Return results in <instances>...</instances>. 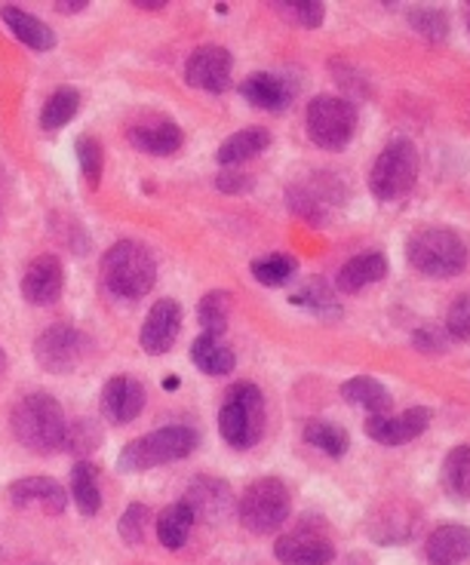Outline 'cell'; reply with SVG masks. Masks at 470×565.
<instances>
[{
	"label": "cell",
	"instance_id": "obj_1",
	"mask_svg": "<svg viewBox=\"0 0 470 565\" xmlns=\"http://www.w3.org/2000/svg\"><path fill=\"white\" fill-rule=\"evenodd\" d=\"M10 430L19 446H25L34 455H53L65 449L68 437V418L65 409L53 394H29L22 396L10 415Z\"/></svg>",
	"mask_w": 470,
	"mask_h": 565
},
{
	"label": "cell",
	"instance_id": "obj_2",
	"mask_svg": "<svg viewBox=\"0 0 470 565\" xmlns=\"http://www.w3.org/2000/svg\"><path fill=\"white\" fill-rule=\"evenodd\" d=\"M406 258L421 277L452 280L468 268L470 246L456 227L428 225L418 227L413 237L406 241Z\"/></svg>",
	"mask_w": 470,
	"mask_h": 565
},
{
	"label": "cell",
	"instance_id": "obj_3",
	"mask_svg": "<svg viewBox=\"0 0 470 565\" xmlns=\"http://www.w3.org/2000/svg\"><path fill=\"white\" fill-rule=\"evenodd\" d=\"M102 282L115 298H145L157 282L154 253L139 241H117L102 255Z\"/></svg>",
	"mask_w": 470,
	"mask_h": 565
},
{
	"label": "cell",
	"instance_id": "obj_4",
	"mask_svg": "<svg viewBox=\"0 0 470 565\" xmlns=\"http://www.w3.org/2000/svg\"><path fill=\"white\" fill-rule=\"evenodd\" d=\"M197 430L188 427V424H167V427H157L145 437L129 439L127 446L117 455V470L120 473H145V470H154L160 465H172V461H182L188 455L197 449Z\"/></svg>",
	"mask_w": 470,
	"mask_h": 565
},
{
	"label": "cell",
	"instance_id": "obj_5",
	"mask_svg": "<svg viewBox=\"0 0 470 565\" xmlns=\"http://www.w3.org/2000/svg\"><path fill=\"white\" fill-rule=\"evenodd\" d=\"M218 434L237 452H249L265 434V396L258 384H231L218 406Z\"/></svg>",
	"mask_w": 470,
	"mask_h": 565
},
{
	"label": "cell",
	"instance_id": "obj_6",
	"mask_svg": "<svg viewBox=\"0 0 470 565\" xmlns=\"http://www.w3.org/2000/svg\"><path fill=\"white\" fill-rule=\"evenodd\" d=\"M292 513V494L280 477H258L246 486L237 501L241 525L253 535H274L280 532Z\"/></svg>",
	"mask_w": 470,
	"mask_h": 565
},
{
	"label": "cell",
	"instance_id": "obj_7",
	"mask_svg": "<svg viewBox=\"0 0 470 565\" xmlns=\"http://www.w3.org/2000/svg\"><path fill=\"white\" fill-rule=\"evenodd\" d=\"M418 170H421V157L415 141L391 139L372 163L370 191L382 203H397L415 188Z\"/></svg>",
	"mask_w": 470,
	"mask_h": 565
},
{
	"label": "cell",
	"instance_id": "obj_8",
	"mask_svg": "<svg viewBox=\"0 0 470 565\" xmlns=\"http://www.w3.org/2000/svg\"><path fill=\"white\" fill-rule=\"evenodd\" d=\"M305 127L317 148L342 151L356 136L360 114H356L354 102L344 96H313L305 111Z\"/></svg>",
	"mask_w": 470,
	"mask_h": 565
},
{
	"label": "cell",
	"instance_id": "obj_9",
	"mask_svg": "<svg viewBox=\"0 0 470 565\" xmlns=\"http://www.w3.org/2000/svg\"><path fill=\"white\" fill-rule=\"evenodd\" d=\"M93 353V339L84 329L68 323L46 326L41 335L34 339V360L43 372L53 375H72L84 366Z\"/></svg>",
	"mask_w": 470,
	"mask_h": 565
},
{
	"label": "cell",
	"instance_id": "obj_10",
	"mask_svg": "<svg viewBox=\"0 0 470 565\" xmlns=\"http://www.w3.org/2000/svg\"><path fill=\"white\" fill-rule=\"evenodd\" d=\"M231 77H234V56L218 43H203L188 56L185 81L194 89L218 96V93L231 89Z\"/></svg>",
	"mask_w": 470,
	"mask_h": 565
},
{
	"label": "cell",
	"instance_id": "obj_11",
	"mask_svg": "<svg viewBox=\"0 0 470 565\" xmlns=\"http://www.w3.org/2000/svg\"><path fill=\"white\" fill-rule=\"evenodd\" d=\"M182 501L191 508L194 520L206 525L228 520L231 513H234V508H237L228 482L218 480V477H206V473H200V477H194V480L188 482Z\"/></svg>",
	"mask_w": 470,
	"mask_h": 565
},
{
	"label": "cell",
	"instance_id": "obj_12",
	"mask_svg": "<svg viewBox=\"0 0 470 565\" xmlns=\"http://www.w3.org/2000/svg\"><path fill=\"white\" fill-rule=\"evenodd\" d=\"M65 289V265L56 253H43L31 258L22 274V298L34 308H50L62 298Z\"/></svg>",
	"mask_w": 470,
	"mask_h": 565
},
{
	"label": "cell",
	"instance_id": "obj_13",
	"mask_svg": "<svg viewBox=\"0 0 470 565\" xmlns=\"http://www.w3.org/2000/svg\"><path fill=\"white\" fill-rule=\"evenodd\" d=\"M182 305L175 298H160L154 308L148 311L139 332V344L148 356H163L182 335Z\"/></svg>",
	"mask_w": 470,
	"mask_h": 565
},
{
	"label": "cell",
	"instance_id": "obj_14",
	"mask_svg": "<svg viewBox=\"0 0 470 565\" xmlns=\"http://www.w3.org/2000/svg\"><path fill=\"white\" fill-rule=\"evenodd\" d=\"M430 418L434 412L428 406H413L399 415H370L363 427H366V437L382 446H406L428 430Z\"/></svg>",
	"mask_w": 470,
	"mask_h": 565
},
{
	"label": "cell",
	"instance_id": "obj_15",
	"mask_svg": "<svg viewBox=\"0 0 470 565\" xmlns=\"http://www.w3.org/2000/svg\"><path fill=\"white\" fill-rule=\"evenodd\" d=\"M274 556L284 565H329L335 559V547L327 535H320L311 525H301L289 535L277 537Z\"/></svg>",
	"mask_w": 470,
	"mask_h": 565
},
{
	"label": "cell",
	"instance_id": "obj_16",
	"mask_svg": "<svg viewBox=\"0 0 470 565\" xmlns=\"http://www.w3.org/2000/svg\"><path fill=\"white\" fill-rule=\"evenodd\" d=\"M296 89H299V86L292 84L289 77H284V74L253 71V74L243 77L241 96L249 102L253 108H258V111L280 114L289 108V102L296 99Z\"/></svg>",
	"mask_w": 470,
	"mask_h": 565
},
{
	"label": "cell",
	"instance_id": "obj_17",
	"mask_svg": "<svg viewBox=\"0 0 470 565\" xmlns=\"http://www.w3.org/2000/svg\"><path fill=\"white\" fill-rule=\"evenodd\" d=\"M129 145L136 151L151 157H172L175 151H182L185 145V132L182 127L170 120V117H148V120H139L129 127Z\"/></svg>",
	"mask_w": 470,
	"mask_h": 565
},
{
	"label": "cell",
	"instance_id": "obj_18",
	"mask_svg": "<svg viewBox=\"0 0 470 565\" xmlns=\"http://www.w3.org/2000/svg\"><path fill=\"white\" fill-rule=\"evenodd\" d=\"M13 508H41L50 516H62L68 508V492L50 477H22L10 486Z\"/></svg>",
	"mask_w": 470,
	"mask_h": 565
},
{
	"label": "cell",
	"instance_id": "obj_19",
	"mask_svg": "<svg viewBox=\"0 0 470 565\" xmlns=\"http://www.w3.org/2000/svg\"><path fill=\"white\" fill-rule=\"evenodd\" d=\"M145 387L129 375H115L102 387V409L115 424L136 422L145 409Z\"/></svg>",
	"mask_w": 470,
	"mask_h": 565
},
{
	"label": "cell",
	"instance_id": "obj_20",
	"mask_svg": "<svg viewBox=\"0 0 470 565\" xmlns=\"http://www.w3.org/2000/svg\"><path fill=\"white\" fill-rule=\"evenodd\" d=\"M430 565H461L470 559V525H440L425 541Z\"/></svg>",
	"mask_w": 470,
	"mask_h": 565
},
{
	"label": "cell",
	"instance_id": "obj_21",
	"mask_svg": "<svg viewBox=\"0 0 470 565\" xmlns=\"http://www.w3.org/2000/svg\"><path fill=\"white\" fill-rule=\"evenodd\" d=\"M0 19H3V25L13 31L15 41H22L29 50L34 53H50V50H56V31L50 29L43 19H38L29 10H22V7H0Z\"/></svg>",
	"mask_w": 470,
	"mask_h": 565
},
{
	"label": "cell",
	"instance_id": "obj_22",
	"mask_svg": "<svg viewBox=\"0 0 470 565\" xmlns=\"http://www.w3.org/2000/svg\"><path fill=\"white\" fill-rule=\"evenodd\" d=\"M387 277V255L372 249V253H360L354 258H348L339 268V289L344 296H354L366 286H375Z\"/></svg>",
	"mask_w": 470,
	"mask_h": 565
},
{
	"label": "cell",
	"instance_id": "obj_23",
	"mask_svg": "<svg viewBox=\"0 0 470 565\" xmlns=\"http://www.w3.org/2000/svg\"><path fill=\"white\" fill-rule=\"evenodd\" d=\"M268 148H271V132H268V129L246 127L218 145L215 160H218L222 167H241V163H249V160H256L258 154H265Z\"/></svg>",
	"mask_w": 470,
	"mask_h": 565
},
{
	"label": "cell",
	"instance_id": "obj_24",
	"mask_svg": "<svg viewBox=\"0 0 470 565\" xmlns=\"http://www.w3.org/2000/svg\"><path fill=\"white\" fill-rule=\"evenodd\" d=\"M191 363L210 375V379H222V375H231L234 366H237V356L228 348V341L222 335H200L191 344Z\"/></svg>",
	"mask_w": 470,
	"mask_h": 565
},
{
	"label": "cell",
	"instance_id": "obj_25",
	"mask_svg": "<svg viewBox=\"0 0 470 565\" xmlns=\"http://www.w3.org/2000/svg\"><path fill=\"white\" fill-rule=\"evenodd\" d=\"M342 396L351 406H360V409H366L370 415H391V406H394L391 391L378 379H372V375L348 379L342 384Z\"/></svg>",
	"mask_w": 470,
	"mask_h": 565
},
{
	"label": "cell",
	"instance_id": "obj_26",
	"mask_svg": "<svg viewBox=\"0 0 470 565\" xmlns=\"http://www.w3.org/2000/svg\"><path fill=\"white\" fill-rule=\"evenodd\" d=\"M194 513L188 508L185 501H175L170 508H163V513L157 516V541L167 547V551H182L185 547L188 535L194 529Z\"/></svg>",
	"mask_w": 470,
	"mask_h": 565
},
{
	"label": "cell",
	"instance_id": "obj_27",
	"mask_svg": "<svg viewBox=\"0 0 470 565\" xmlns=\"http://www.w3.org/2000/svg\"><path fill=\"white\" fill-rule=\"evenodd\" d=\"M440 482L452 501H458V504H468L470 501V446H456L452 452L442 458Z\"/></svg>",
	"mask_w": 470,
	"mask_h": 565
},
{
	"label": "cell",
	"instance_id": "obj_28",
	"mask_svg": "<svg viewBox=\"0 0 470 565\" xmlns=\"http://www.w3.org/2000/svg\"><path fill=\"white\" fill-rule=\"evenodd\" d=\"M72 498L84 516H96L102 510L99 467L93 461H77L72 470Z\"/></svg>",
	"mask_w": 470,
	"mask_h": 565
},
{
	"label": "cell",
	"instance_id": "obj_29",
	"mask_svg": "<svg viewBox=\"0 0 470 565\" xmlns=\"http://www.w3.org/2000/svg\"><path fill=\"white\" fill-rule=\"evenodd\" d=\"M231 311H234V296L228 289H210L197 301V323L203 335H225Z\"/></svg>",
	"mask_w": 470,
	"mask_h": 565
},
{
	"label": "cell",
	"instance_id": "obj_30",
	"mask_svg": "<svg viewBox=\"0 0 470 565\" xmlns=\"http://www.w3.org/2000/svg\"><path fill=\"white\" fill-rule=\"evenodd\" d=\"M81 111V93L74 86H58L50 93V99L41 108L43 132H58L62 127L72 124L74 114Z\"/></svg>",
	"mask_w": 470,
	"mask_h": 565
},
{
	"label": "cell",
	"instance_id": "obj_31",
	"mask_svg": "<svg viewBox=\"0 0 470 565\" xmlns=\"http://www.w3.org/2000/svg\"><path fill=\"white\" fill-rule=\"evenodd\" d=\"M305 443L339 461V458H344V455H348L351 437H348V430H344L342 424L313 418V422L305 424Z\"/></svg>",
	"mask_w": 470,
	"mask_h": 565
},
{
	"label": "cell",
	"instance_id": "obj_32",
	"mask_svg": "<svg viewBox=\"0 0 470 565\" xmlns=\"http://www.w3.org/2000/svg\"><path fill=\"white\" fill-rule=\"evenodd\" d=\"M249 270H253V280L256 282L268 286V289H280V286H286V282H292L299 277V262L286 253H271L256 258Z\"/></svg>",
	"mask_w": 470,
	"mask_h": 565
},
{
	"label": "cell",
	"instance_id": "obj_33",
	"mask_svg": "<svg viewBox=\"0 0 470 565\" xmlns=\"http://www.w3.org/2000/svg\"><path fill=\"white\" fill-rule=\"evenodd\" d=\"M274 13L280 15L289 25H299V29H320L323 19H327V7L320 0H277L274 3Z\"/></svg>",
	"mask_w": 470,
	"mask_h": 565
},
{
	"label": "cell",
	"instance_id": "obj_34",
	"mask_svg": "<svg viewBox=\"0 0 470 565\" xmlns=\"http://www.w3.org/2000/svg\"><path fill=\"white\" fill-rule=\"evenodd\" d=\"M74 154L81 163V175L89 188H99L102 172H105V148L96 136H77L74 141Z\"/></svg>",
	"mask_w": 470,
	"mask_h": 565
},
{
	"label": "cell",
	"instance_id": "obj_35",
	"mask_svg": "<svg viewBox=\"0 0 470 565\" xmlns=\"http://www.w3.org/2000/svg\"><path fill=\"white\" fill-rule=\"evenodd\" d=\"M289 210L301 215V218H308L311 225H327V198L320 194V191H311V188H289Z\"/></svg>",
	"mask_w": 470,
	"mask_h": 565
},
{
	"label": "cell",
	"instance_id": "obj_36",
	"mask_svg": "<svg viewBox=\"0 0 470 565\" xmlns=\"http://www.w3.org/2000/svg\"><path fill=\"white\" fill-rule=\"evenodd\" d=\"M289 301L313 313H339V301H335L327 282H308V286H301L299 292H292Z\"/></svg>",
	"mask_w": 470,
	"mask_h": 565
},
{
	"label": "cell",
	"instance_id": "obj_37",
	"mask_svg": "<svg viewBox=\"0 0 470 565\" xmlns=\"http://www.w3.org/2000/svg\"><path fill=\"white\" fill-rule=\"evenodd\" d=\"M50 231H53V234L58 237V243H62V246H68L72 253L86 255V249H89V237H86V231L81 227L77 218H72V215L53 212V215H50Z\"/></svg>",
	"mask_w": 470,
	"mask_h": 565
},
{
	"label": "cell",
	"instance_id": "obj_38",
	"mask_svg": "<svg viewBox=\"0 0 470 565\" xmlns=\"http://www.w3.org/2000/svg\"><path fill=\"white\" fill-rule=\"evenodd\" d=\"M148 520H151V510L145 504H129L117 523V532L124 537L127 547H142L145 535H148Z\"/></svg>",
	"mask_w": 470,
	"mask_h": 565
},
{
	"label": "cell",
	"instance_id": "obj_39",
	"mask_svg": "<svg viewBox=\"0 0 470 565\" xmlns=\"http://www.w3.org/2000/svg\"><path fill=\"white\" fill-rule=\"evenodd\" d=\"M409 25L418 34H425L428 41H446L449 34V15L437 10V7H418L409 13Z\"/></svg>",
	"mask_w": 470,
	"mask_h": 565
},
{
	"label": "cell",
	"instance_id": "obj_40",
	"mask_svg": "<svg viewBox=\"0 0 470 565\" xmlns=\"http://www.w3.org/2000/svg\"><path fill=\"white\" fill-rule=\"evenodd\" d=\"M99 443H102L99 427L89 422V418H77L74 424H68V437H65V449H68V452L86 455V452H93Z\"/></svg>",
	"mask_w": 470,
	"mask_h": 565
},
{
	"label": "cell",
	"instance_id": "obj_41",
	"mask_svg": "<svg viewBox=\"0 0 470 565\" xmlns=\"http://www.w3.org/2000/svg\"><path fill=\"white\" fill-rule=\"evenodd\" d=\"M446 335L456 341H470V292L458 296L452 305H449V313H446Z\"/></svg>",
	"mask_w": 470,
	"mask_h": 565
},
{
	"label": "cell",
	"instance_id": "obj_42",
	"mask_svg": "<svg viewBox=\"0 0 470 565\" xmlns=\"http://www.w3.org/2000/svg\"><path fill=\"white\" fill-rule=\"evenodd\" d=\"M413 344L415 351L421 353H442L446 351V344H449V335H446V329L434 323H425L421 329H415L413 332Z\"/></svg>",
	"mask_w": 470,
	"mask_h": 565
},
{
	"label": "cell",
	"instance_id": "obj_43",
	"mask_svg": "<svg viewBox=\"0 0 470 565\" xmlns=\"http://www.w3.org/2000/svg\"><path fill=\"white\" fill-rule=\"evenodd\" d=\"M215 188L225 191V194H241V191H249V188H253V179H246L241 172H218Z\"/></svg>",
	"mask_w": 470,
	"mask_h": 565
},
{
	"label": "cell",
	"instance_id": "obj_44",
	"mask_svg": "<svg viewBox=\"0 0 470 565\" xmlns=\"http://www.w3.org/2000/svg\"><path fill=\"white\" fill-rule=\"evenodd\" d=\"M86 7H89V0H58L53 10L62 15H74V13H84Z\"/></svg>",
	"mask_w": 470,
	"mask_h": 565
},
{
	"label": "cell",
	"instance_id": "obj_45",
	"mask_svg": "<svg viewBox=\"0 0 470 565\" xmlns=\"http://www.w3.org/2000/svg\"><path fill=\"white\" fill-rule=\"evenodd\" d=\"M132 7H136V10H163L167 0H132Z\"/></svg>",
	"mask_w": 470,
	"mask_h": 565
},
{
	"label": "cell",
	"instance_id": "obj_46",
	"mask_svg": "<svg viewBox=\"0 0 470 565\" xmlns=\"http://www.w3.org/2000/svg\"><path fill=\"white\" fill-rule=\"evenodd\" d=\"M7 366H10V360H7V351H3V348H0V375H3V372H7Z\"/></svg>",
	"mask_w": 470,
	"mask_h": 565
},
{
	"label": "cell",
	"instance_id": "obj_47",
	"mask_svg": "<svg viewBox=\"0 0 470 565\" xmlns=\"http://www.w3.org/2000/svg\"><path fill=\"white\" fill-rule=\"evenodd\" d=\"M468 25H470V7H468Z\"/></svg>",
	"mask_w": 470,
	"mask_h": 565
}]
</instances>
